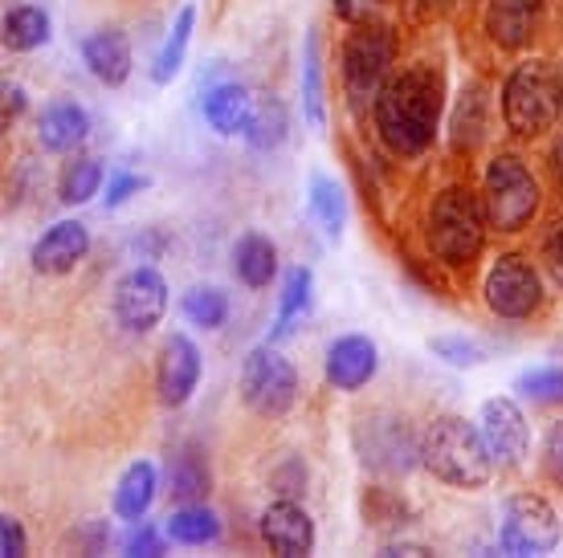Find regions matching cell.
<instances>
[{"instance_id":"7c38bea8","label":"cell","mask_w":563,"mask_h":558,"mask_svg":"<svg viewBox=\"0 0 563 558\" xmlns=\"http://www.w3.org/2000/svg\"><path fill=\"white\" fill-rule=\"evenodd\" d=\"M478 428L486 436V448L498 469H522L531 457V424L527 412L519 408V400L510 395H494L486 400L478 412Z\"/></svg>"},{"instance_id":"ab89813d","label":"cell","mask_w":563,"mask_h":558,"mask_svg":"<svg viewBox=\"0 0 563 558\" xmlns=\"http://www.w3.org/2000/svg\"><path fill=\"white\" fill-rule=\"evenodd\" d=\"M539 465H543V477L551 486L563 489V420H555L543 436V453H539Z\"/></svg>"},{"instance_id":"8992f818","label":"cell","mask_w":563,"mask_h":558,"mask_svg":"<svg viewBox=\"0 0 563 558\" xmlns=\"http://www.w3.org/2000/svg\"><path fill=\"white\" fill-rule=\"evenodd\" d=\"M482 204H486V221L494 233L515 237L522 228H531V221L539 216L543 192H539L536 171L527 168V159L515 152H498L486 164L482 176Z\"/></svg>"},{"instance_id":"60d3db41","label":"cell","mask_w":563,"mask_h":558,"mask_svg":"<svg viewBox=\"0 0 563 558\" xmlns=\"http://www.w3.org/2000/svg\"><path fill=\"white\" fill-rule=\"evenodd\" d=\"M269 486H274V493L278 498H295L298 493H307V465L298 461V457H290V461H282L274 473H269Z\"/></svg>"},{"instance_id":"cb8c5ba5","label":"cell","mask_w":563,"mask_h":558,"mask_svg":"<svg viewBox=\"0 0 563 558\" xmlns=\"http://www.w3.org/2000/svg\"><path fill=\"white\" fill-rule=\"evenodd\" d=\"M307 212L310 221L323 228L327 241L343 237V228H347V192H343V183L335 176H327V171H314L307 183Z\"/></svg>"},{"instance_id":"f546056e","label":"cell","mask_w":563,"mask_h":558,"mask_svg":"<svg viewBox=\"0 0 563 558\" xmlns=\"http://www.w3.org/2000/svg\"><path fill=\"white\" fill-rule=\"evenodd\" d=\"M360 514H364V522L372 531L380 534H400L412 526V505L388 486H364V493H360Z\"/></svg>"},{"instance_id":"4dcf8cb0","label":"cell","mask_w":563,"mask_h":558,"mask_svg":"<svg viewBox=\"0 0 563 558\" xmlns=\"http://www.w3.org/2000/svg\"><path fill=\"white\" fill-rule=\"evenodd\" d=\"M192 29H197V4H184L176 21H172L168 37L159 45V54L152 62V82L168 86L176 74L184 70V57H188V45H192Z\"/></svg>"},{"instance_id":"7bdbcfd3","label":"cell","mask_w":563,"mask_h":558,"mask_svg":"<svg viewBox=\"0 0 563 558\" xmlns=\"http://www.w3.org/2000/svg\"><path fill=\"white\" fill-rule=\"evenodd\" d=\"M384 0H331V13L343 21V25H360V21H372L380 13Z\"/></svg>"},{"instance_id":"e575fe53","label":"cell","mask_w":563,"mask_h":558,"mask_svg":"<svg viewBox=\"0 0 563 558\" xmlns=\"http://www.w3.org/2000/svg\"><path fill=\"white\" fill-rule=\"evenodd\" d=\"M515 391H519L522 400H531V404H548V408L563 404V364L527 367L515 379Z\"/></svg>"},{"instance_id":"74e56055","label":"cell","mask_w":563,"mask_h":558,"mask_svg":"<svg viewBox=\"0 0 563 558\" xmlns=\"http://www.w3.org/2000/svg\"><path fill=\"white\" fill-rule=\"evenodd\" d=\"M143 188H147V176L119 168V171L107 176V196H102V204H107V209H123L131 196H140Z\"/></svg>"},{"instance_id":"d4e9b609","label":"cell","mask_w":563,"mask_h":558,"mask_svg":"<svg viewBox=\"0 0 563 558\" xmlns=\"http://www.w3.org/2000/svg\"><path fill=\"white\" fill-rule=\"evenodd\" d=\"M233 274L250 290H266L278 278V245L266 233H245L233 245Z\"/></svg>"},{"instance_id":"9c48e42d","label":"cell","mask_w":563,"mask_h":558,"mask_svg":"<svg viewBox=\"0 0 563 558\" xmlns=\"http://www.w3.org/2000/svg\"><path fill=\"white\" fill-rule=\"evenodd\" d=\"M352 440L364 469L376 477H405L409 469L421 465V436H412L405 416L372 412L355 424Z\"/></svg>"},{"instance_id":"6da1fadb","label":"cell","mask_w":563,"mask_h":558,"mask_svg":"<svg viewBox=\"0 0 563 558\" xmlns=\"http://www.w3.org/2000/svg\"><path fill=\"white\" fill-rule=\"evenodd\" d=\"M441 119H445V74L437 62H412L396 70L372 102L376 140L396 159H417L429 152Z\"/></svg>"},{"instance_id":"f35d334b","label":"cell","mask_w":563,"mask_h":558,"mask_svg":"<svg viewBox=\"0 0 563 558\" xmlns=\"http://www.w3.org/2000/svg\"><path fill=\"white\" fill-rule=\"evenodd\" d=\"M539 261H543V274L551 278V286H555V290H563V221H555L548 233H543Z\"/></svg>"},{"instance_id":"ffe728a7","label":"cell","mask_w":563,"mask_h":558,"mask_svg":"<svg viewBox=\"0 0 563 558\" xmlns=\"http://www.w3.org/2000/svg\"><path fill=\"white\" fill-rule=\"evenodd\" d=\"M200 114H205V123H209L221 140L245 135L250 114H254V94H250V86H241L238 78L212 82L209 90H205V98H200Z\"/></svg>"},{"instance_id":"277c9868","label":"cell","mask_w":563,"mask_h":558,"mask_svg":"<svg viewBox=\"0 0 563 558\" xmlns=\"http://www.w3.org/2000/svg\"><path fill=\"white\" fill-rule=\"evenodd\" d=\"M396 57H400V37H396V29L388 21H376V16L360 21L343 37L339 78H343V98H347L355 119H364L372 111L384 82L396 74Z\"/></svg>"},{"instance_id":"f6af8a7d","label":"cell","mask_w":563,"mask_h":558,"mask_svg":"<svg viewBox=\"0 0 563 558\" xmlns=\"http://www.w3.org/2000/svg\"><path fill=\"white\" fill-rule=\"evenodd\" d=\"M551 176H555V183L563 188V135L551 143Z\"/></svg>"},{"instance_id":"7a4b0ae2","label":"cell","mask_w":563,"mask_h":558,"mask_svg":"<svg viewBox=\"0 0 563 558\" xmlns=\"http://www.w3.org/2000/svg\"><path fill=\"white\" fill-rule=\"evenodd\" d=\"M490 237V221H486V204L482 192L470 183H445L441 192L429 200L424 212V245L441 266L470 269L486 249Z\"/></svg>"},{"instance_id":"d590c367","label":"cell","mask_w":563,"mask_h":558,"mask_svg":"<svg viewBox=\"0 0 563 558\" xmlns=\"http://www.w3.org/2000/svg\"><path fill=\"white\" fill-rule=\"evenodd\" d=\"M429 350H433L445 367H453V371L482 367V359H486L482 343H474V338H465V335H437V338H429Z\"/></svg>"},{"instance_id":"5bb4252c","label":"cell","mask_w":563,"mask_h":558,"mask_svg":"<svg viewBox=\"0 0 563 558\" xmlns=\"http://www.w3.org/2000/svg\"><path fill=\"white\" fill-rule=\"evenodd\" d=\"M257 531H262V543L282 558H302L314 550L319 534H314V517L295 502V498H278L269 502L257 517Z\"/></svg>"},{"instance_id":"2e32d148","label":"cell","mask_w":563,"mask_h":558,"mask_svg":"<svg viewBox=\"0 0 563 558\" xmlns=\"http://www.w3.org/2000/svg\"><path fill=\"white\" fill-rule=\"evenodd\" d=\"M490 114H494V98L490 86L482 78H465L457 98H453L450 111V147L457 155H474L490 135Z\"/></svg>"},{"instance_id":"b9f144b4","label":"cell","mask_w":563,"mask_h":558,"mask_svg":"<svg viewBox=\"0 0 563 558\" xmlns=\"http://www.w3.org/2000/svg\"><path fill=\"white\" fill-rule=\"evenodd\" d=\"M29 107V94H25V86H16V82H4L0 86V126L9 131V126L25 114Z\"/></svg>"},{"instance_id":"4fadbf2b","label":"cell","mask_w":563,"mask_h":558,"mask_svg":"<svg viewBox=\"0 0 563 558\" xmlns=\"http://www.w3.org/2000/svg\"><path fill=\"white\" fill-rule=\"evenodd\" d=\"M200 371H205V359H200L197 343L180 331L168 335L159 347V359H155V400L164 408H184L200 388Z\"/></svg>"},{"instance_id":"7dc6e473","label":"cell","mask_w":563,"mask_h":558,"mask_svg":"<svg viewBox=\"0 0 563 558\" xmlns=\"http://www.w3.org/2000/svg\"><path fill=\"white\" fill-rule=\"evenodd\" d=\"M417 4H445V0H417Z\"/></svg>"},{"instance_id":"9a60e30c","label":"cell","mask_w":563,"mask_h":558,"mask_svg":"<svg viewBox=\"0 0 563 558\" xmlns=\"http://www.w3.org/2000/svg\"><path fill=\"white\" fill-rule=\"evenodd\" d=\"M90 253V228L82 221H54L42 237L33 241L29 261L42 278H66L86 261Z\"/></svg>"},{"instance_id":"484cf974","label":"cell","mask_w":563,"mask_h":558,"mask_svg":"<svg viewBox=\"0 0 563 558\" xmlns=\"http://www.w3.org/2000/svg\"><path fill=\"white\" fill-rule=\"evenodd\" d=\"M310 298H314V274L307 266H290L286 278H282L278 293V319H274V331H269V343H282V338L295 335V326L307 319Z\"/></svg>"},{"instance_id":"603a6c76","label":"cell","mask_w":563,"mask_h":558,"mask_svg":"<svg viewBox=\"0 0 563 558\" xmlns=\"http://www.w3.org/2000/svg\"><path fill=\"white\" fill-rule=\"evenodd\" d=\"M155 493H159V469L152 461H131L119 477V486H114V498H111V510L114 517H123V522H143L147 510H152Z\"/></svg>"},{"instance_id":"1f68e13d","label":"cell","mask_w":563,"mask_h":558,"mask_svg":"<svg viewBox=\"0 0 563 558\" xmlns=\"http://www.w3.org/2000/svg\"><path fill=\"white\" fill-rule=\"evenodd\" d=\"M107 183V168H102L95 155H74L70 164L57 176V200L66 209H78V204H90L95 196L102 192Z\"/></svg>"},{"instance_id":"d6a6232c","label":"cell","mask_w":563,"mask_h":558,"mask_svg":"<svg viewBox=\"0 0 563 558\" xmlns=\"http://www.w3.org/2000/svg\"><path fill=\"white\" fill-rule=\"evenodd\" d=\"M302 119L314 131H327V86H323V54H319V33H307L302 49Z\"/></svg>"},{"instance_id":"f1b7e54d","label":"cell","mask_w":563,"mask_h":558,"mask_svg":"<svg viewBox=\"0 0 563 558\" xmlns=\"http://www.w3.org/2000/svg\"><path fill=\"white\" fill-rule=\"evenodd\" d=\"M286 131H290V114H286V102L278 94H254V114H250V126L241 140L250 143L254 152L269 155L286 143Z\"/></svg>"},{"instance_id":"bcb514c9","label":"cell","mask_w":563,"mask_h":558,"mask_svg":"<svg viewBox=\"0 0 563 558\" xmlns=\"http://www.w3.org/2000/svg\"><path fill=\"white\" fill-rule=\"evenodd\" d=\"M560 119H563V74H560Z\"/></svg>"},{"instance_id":"ac0fdd59","label":"cell","mask_w":563,"mask_h":558,"mask_svg":"<svg viewBox=\"0 0 563 558\" xmlns=\"http://www.w3.org/2000/svg\"><path fill=\"white\" fill-rule=\"evenodd\" d=\"M539 13H543V0H486L482 29H486V37H490L494 49L519 54V49H527L531 37H536Z\"/></svg>"},{"instance_id":"3957f363","label":"cell","mask_w":563,"mask_h":558,"mask_svg":"<svg viewBox=\"0 0 563 558\" xmlns=\"http://www.w3.org/2000/svg\"><path fill=\"white\" fill-rule=\"evenodd\" d=\"M421 469L450 489H482L490 486L498 465L474 420L437 416L421 433Z\"/></svg>"},{"instance_id":"8fae6325","label":"cell","mask_w":563,"mask_h":558,"mask_svg":"<svg viewBox=\"0 0 563 558\" xmlns=\"http://www.w3.org/2000/svg\"><path fill=\"white\" fill-rule=\"evenodd\" d=\"M114 322L128 331V335H147L155 331L164 314H168V281L155 266H135L123 278L114 281L111 293Z\"/></svg>"},{"instance_id":"83f0119b","label":"cell","mask_w":563,"mask_h":558,"mask_svg":"<svg viewBox=\"0 0 563 558\" xmlns=\"http://www.w3.org/2000/svg\"><path fill=\"white\" fill-rule=\"evenodd\" d=\"M49 33H54V25H49V13H45L42 4H16L0 21V42H4L9 54H33V49H42L49 42Z\"/></svg>"},{"instance_id":"44dd1931","label":"cell","mask_w":563,"mask_h":558,"mask_svg":"<svg viewBox=\"0 0 563 558\" xmlns=\"http://www.w3.org/2000/svg\"><path fill=\"white\" fill-rule=\"evenodd\" d=\"M86 135H90V114L74 98H57V102L42 107V114H37V143H42V152L66 155L74 147H82Z\"/></svg>"},{"instance_id":"ba28073f","label":"cell","mask_w":563,"mask_h":558,"mask_svg":"<svg viewBox=\"0 0 563 558\" xmlns=\"http://www.w3.org/2000/svg\"><path fill=\"white\" fill-rule=\"evenodd\" d=\"M543 274L522 253H498V261L482 278V302L494 319L522 322L543 310Z\"/></svg>"},{"instance_id":"7402d4cb","label":"cell","mask_w":563,"mask_h":558,"mask_svg":"<svg viewBox=\"0 0 563 558\" xmlns=\"http://www.w3.org/2000/svg\"><path fill=\"white\" fill-rule=\"evenodd\" d=\"M82 62L90 78L102 86H123L135 70V57H131V42L128 33H119V29H99V33H90L82 42Z\"/></svg>"},{"instance_id":"836d02e7","label":"cell","mask_w":563,"mask_h":558,"mask_svg":"<svg viewBox=\"0 0 563 558\" xmlns=\"http://www.w3.org/2000/svg\"><path fill=\"white\" fill-rule=\"evenodd\" d=\"M184 319L200 326V331H221L229 322V293L221 286H192V290L180 298Z\"/></svg>"},{"instance_id":"ee69618b","label":"cell","mask_w":563,"mask_h":558,"mask_svg":"<svg viewBox=\"0 0 563 558\" xmlns=\"http://www.w3.org/2000/svg\"><path fill=\"white\" fill-rule=\"evenodd\" d=\"M29 550V543H25V531H21V522L16 517H0V555L4 558H21Z\"/></svg>"},{"instance_id":"d6986e66","label":"cell","mask_w":563,"mask_h":558,"mask_svg":"<svg viewBox=\"0 0 563 558\" xmlns=\"http://www.w3.org/2000/svg\"><path fill=\"white\" fill-rule=\"evenodd\" d=\"M164 493L176 505L209 502L212 469H209V453L197 440H180V445L172 448L168 469H164Z\"/></svg>"},{"instance_id":"52a82bcc","label":"cell","mask_w":563,"mask_h":558,"mask_svg":"<svg viewBox=\"0 0 563 558\" xmlns=\"http://www.w3.org/2000/svg\"><path fill=\"white\" fill-rule=\"evenodd\" d=\"M298 367L278 350V343H257L241 359V400L257 420H282L290 416L298 404Z\"/></svg>"},{"instance_id":"8d00e7d4","label":"cell","mask_w":563,"mask_h":558,"mask_svg":"<svg viewBox=\"0 0 563 558\" xmlns=\"http://www.w3.org/2000/svg\"><path fill=\"white\" fill-rule=\"evenodd\" d=\"M168 550V534L147 526V522H131V534L123 538V555L131 558H155Z\"/></svg>"},{"instance_id":"30bf717a","label":"cell","mask_w":563,"mask_h":558,"mask_svg":"<svg viewBox=\"0 0 563 558\" xmlns=\"http://www.w3.org/2000/svg\"><path fill=\"white\" fill-rule=\"evenodd\" d=\"M563 538V522L555 505L543 493H510L503 502V522H498V546L503 555H551Z\"/></svg>"},{"instance_id":"e0dca14e","label":"cell","mask_w":563,"mask_h":558,"mask_svg":"<svg viewBox=\"0 0 563 558\" xmlns=\"http://www.w3.org/2000/svg\"><path fill=\"white\" fill-rule=\"evenodd\" d=\"M380 371V347L367 335H339L323 355V376L335 391L367 388Z\"/></svg>"},{"instance_id":"4316f807","label":"cell","mask_w":563,"mask_h":558,"mask_svg":"<svg viewBox=\"0 0 563 558\" xmlns=\"http://www.w3.org/2000/svg\"><path fill=\"white\" fill-rule=\"evenodd\" d=\"M172 546H217L221 543V514L209 510V502L176 505L164 522Z\"/></svg>"},{"instance_id":"5b68a950","label":"cell","mask_w":563,"mask_h":558,"mask_svg":"<svg viewBox=\"0 0 563 558\" xmlns=\"http://www.w3.org/2000/svg\"><path fill=\"white\" fill-rule=\"evenodd\" d=\"M498 107H503V126L515 140H539L560 119V78L543 57H527L510 66Z\"/></svg>"}]
</instances>
